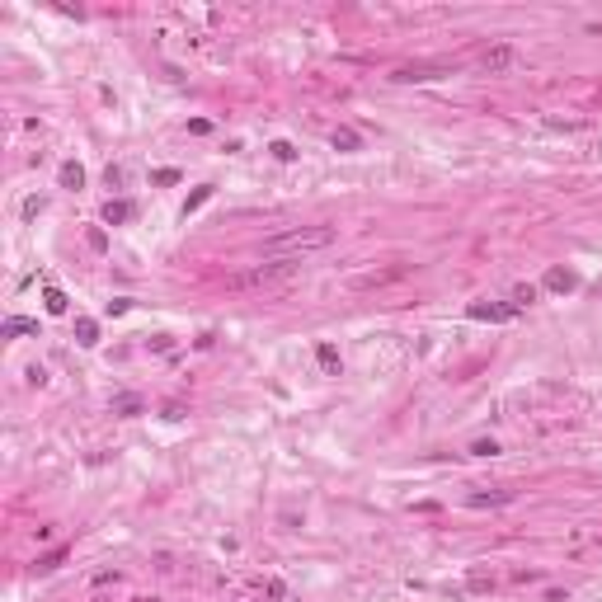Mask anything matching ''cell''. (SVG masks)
Masks as SVG:
<instances>
[{"mask_svg":"<svg viewBox=\"0 0 602 602\" xmlns=\"http://www.w3.org/2000/svg\"><path fill=\"white\" fill-rule=\"evenodd\" d=\"M325 245H334V226H297V231L263 240V259H306Z\"/></svg>","mask_w":602,"mask_h":602,"instance_id":"1","label":"cell"},{"mask_svg":"<svg viewBox=\"0 0 602 602\" xmlns=\"http://www.w3.org/2000/svg\"><path fill=\"white\" fill-rule=\"evenodd\" d=\"M301 268V259H263V263H250V268H240L226 278V288L231 292H259V288H278V283H288L292 273Z\"/></svg>","mask_w":602,"mask_h":602,"instance_id":"2","label":"cell"},{"mask_svg":"<svg viewBox=\"0 0 602 602\" xmlns=\"http://www.w3.org/2000/svg\"><path fill=\"white\" fill-rule=\"evenodd\" d=\"M456 71V61H405V66H395L391 80H400V85H414V80H443Z\"/></svg>","mask_w":602,"mask_h":602,"instance_id":"3","label":"cell"},{"mask_svg":"<svg viewBox=\"0 0 602 602\" xmlns=\"http://www.w3.org/2000/svg\"><path fill=\"white\" fill-rule=\"evenodd\" d=\"M480 66H485L490 76H503V71H513V66H523V52H518L513 43H490V48L480 52Z\"/></svg>","mask_w":602,"mask_h":602,"instance_id":"4","label":"cell"},{"mask_svg":"<svg viewBox=\"0 0 602 602\" xmlns=\"http://www.w3.org/2000/svg\"><path fill=\"white\" fill-rule=\"evenodd\" d=\"M466 315H471V320H485V325H508V320L518 315V306H513V301H471Z\"/></svg>","mask_w":602,"mask_h":602,"instance_id":"5","label":"cell"},{"mask_svg":"<svg viewBox=\"0 0 602 602\" xmlns=\"http://www.w3.org/2000/svg\"><path fill=\"white\" fill-rule=\"evenodd\" d=\"M513 490H490V494H485V490H475L471 499H466V503H471V508H503V503H513Z\"/></svg>","mask_w":602,"mask_h":602,"instance_id":"6","label":"cell"},{"mask_svg":"<svg viewBox=\"0 0 602 602\" xmlns=\"http://www.w3.org/2000/svg\"><path fill=\"white\" fill-rule=\"evenodd\" d=\"M541 288H546V292H560V297H565V292H574V288H579V278L570 273V268H550L546 278H541Z\"/></svg>","mask_w":602,"mask_h":602,"instance_id":"7","label":"cell"},{"mask_svg":"<svg viewBox=\"0 0 602 602\" xmlns=\"http://www.w3.org/2000/svg\"><path fill=\"white\" fill-rule=\"evenodd\" d=\"M0 334H5V339H19V334H38V320H28V315H10Z\"/></svg>","mask_w":602,"mask_h":602,"instance_id":"8","label":"cell"},{"mask_svg":"<svg viewBox=\"0 0 602 602\" xmlns=\"http://www.w3.org/2000/svg\"><path fill=\"white\" fill-rule=\"evenodd\" d=\"M104 221H108V226L132 221V203H113V198H108V203H104Z\"/></svg>","mask_w":602,"mask_h":602,"instance_id":"9","label":"cell"},{"mask_svg":"<svg viewBox=\"0 0 602 602\" xmlns=\"http://www.w3.org/2000/svg\"><path fill=\"white\" fill-rule=\"evenodd\" d=\"M76 339L85 343V348H94V343H99V325H94L90 315H80V320H76Z\"/></svg>","mask_w":602,"mask_h":602,"instance_id":"10","label":"cell"},{"mask_svg":"<svg viewBox=\"0 0 602 602\" xmlns=\"http://www.w3.org/2000/svg\"><path fill=\"white\" fill-rule=\"evenodd\" d=\"M61 188H85V170H80L76 160L61 165Z\"/></svg>","mask_w":602,"mask_h":602,"instance_id":"11","label":"cell"},{"mask_svg":"<svg viewBox=\"0 0 602 602\" xmlns=\"http://www.w3.org/2000/svg\"><path fill=\"white\" fill-rule=\"evenodd\" d=\"M43 301H48V311H52V315H66V306H71L61 288H48V292H43Z\"/></svg>","mask_w":602,"mask_h":602,"instance_id":"12","label":"cell"},{"mask_svg":"<svg viewBox=\"0 0 602 602\" xmlns=\"http://www.w3.org/2000/svg\"><path fill=\"white\" fill-rule=\"evenodd\" d=\"M113 414H123V419L141 414V400H137V395H118V400H113Z\"/></svg>","mask_w":602,"mask_h":602,"instance_id":"13","label":"cell"},{"mask_svg":"<svg viewBox=\"0 0 602 602\" xmlns=\"http://www.w3.org/2000/svg\"><path fill=\"white\" fill-rule=\"evenodd\" d=\"M334 146H339V151H358V146H363V137H358L353 128H339V132H334Z\"/></svg>","mask_w":602,"mask_h":602,"instance_id":"14","label":"cell"},{"mask_svg":"<svg viewBox=\"0 0 602 602\" xmlns=\"http://www.w3.org/2000/svg\"><path fill=\"white\" fill-rule=\"evenodd\" d=\"M61 560H66V550H48V555H38V565H33V570H38V574H48V570H57Z\"/></svg>","mask_w":602,"mask_h":602,"instance_id":"15","label":"cell"},{"mask_svg":"<svg viewBox=\"0 0 602 602\" xmlns=\"http://www.w3.org/2000/svg\"><path fill=\"white\" fill-rule=\"evenodd\" d=\"M532 301H536V288H532V283L513 288V306H518V311H523V306H532Z\"/></svg>","mask_w":602,"mask_h":602,"instance_id":"16","label":"cell"},{"mask_svg":"<svg viewBox=\"0 0 602 602\" xmlns=\"http://www.w3.org/2000/svg\"><path fill=\"white\" fill-rule=\"evenodd\" d=\"M315 358H320V367H325V372H334V367H339V353H334L330 343H320V348H315Z\"/></svg>","mask_w":602,"mask_h":602,"instance_id":"17","label":"cell"},{"mask_svg":"<svg viewBox=\"0 0 602 602\" xmlns=\"http://www.w3.org/2000/svg\"><path fill=\"white\" fill-rule=\"evenodd\" d=\"M208 198H212V188H198V193H193V198L183 203V217H188V212H198V208H203V203H208Z\"/></svg>","mask_w":602,"mask_h":602,"instance_id":"18","label":"cell"},{"mask_svg":"<svg viewBox=\"0 0 602 602\" xmlns=\"http://www.w3.org/2000/svg\"><path fill=\"white\" fill-rule=\"evenodd\" d=\"M471 452H475V456H494V452H499V443H490V438H480V443H471Z\"/></svg>","mask_w":602,"mask_h":602,"instance_id":"19","label":"cell"},{"mask_svg":"<svg viewBox=\"0 0 602 602\" xmlns=\"http://www.w3.org/2000/svg\"><path fill=\"white\" fill-rule=\"evenodd\" d=\"M268 151H273V156H278V160H292V156H297V151H292V141H273Z\"/></svg>","mask_w":602,"mask_h":602,"instance_id":"20","label":"cell"}]
</instances>
